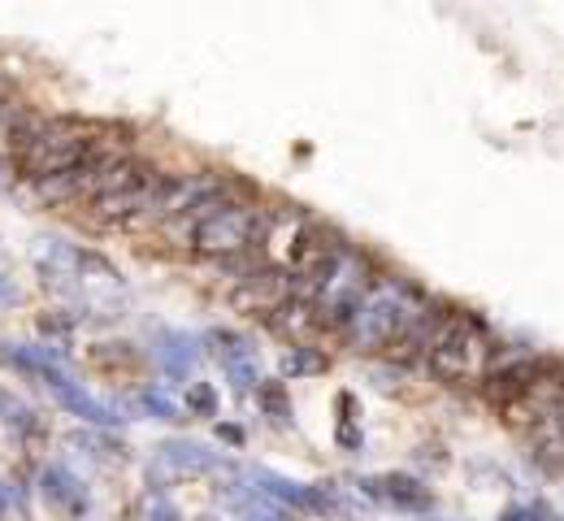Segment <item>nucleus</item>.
Returning a JSON list of instances; mask_svg holds the SVG:
<instances>
[{
	"label": "nucleus",
	"instance_id": "412c9836",
	"mask_svg": "<svg viewBox=\"0 0 564 521\" xmlns=\"http://www.w3.org/2000/svg\"><path fill=\"white\" fill-rule=\"evenodd\" d=\"M252 521H286V518H279V513H265V518H252Z\"/></svg>",
	"mask_w": 564,
	"mask_h": 521
},
{
	"label": "nucleus",
	"instance_id": "4be33fe9",
	"mask_svg": "<svg viewBox=\"0 0 564 521\" xmlns=\"http://www.w3.org/2000/svg\"><path fill=\"white\" fill-rule=\"evenodd\" d=\"M556 422H561V444H564V404H561V413H556Z\"/></svg>",
	"mask_w": 564,
	"mask_h": 521
},
{
	"label": "nucleus",
	"instance_id": "423d86ee",
	"mask_svg": "<svg viewBox=\"0 0 564 521\" xmlns=\"http://www.w3.org/2000/svg\"><path fill=\"white\" fill-rule=\"evenodd\" d=\"M261 222H265V209L257 200H243V196H226L221 205H213L200 222L192 226V239L187 248L196 257H209V261H235V257H248L261 239Z\"/></svg>",
	"mask_w": 564,
	"mask_h": 521
},
{
	"label": "nucleus",
	"instance_id": "f03ea898",
	"mask_svg": "<svg viewBox=\"0 0 564 521\" xmlns=\"http://www.w3.org/2000/svg\"><path fill=\"white\" fill-rule=\"evenodd\" d=\"M430 300L400 279H378L365 300L356 304V313L344 326V339L352 352H387L391 344H400L409 335V326L425 313Z\"/></svg>",
	"mask_w": 564,
	"mask_h": 521
},
{
	"label": "nucleus",
	"instance_id": "9d476101",
	"mask_svg": "<svg viewBox=\"0 0 564 521\" xmlns=\"http://www.w3.org/2000/svg\"><path fill=\"white\" fill-rule=\"evenodd\" d=\"M213 344H217V357H221V366H226L230 382H235L239 391H252V387H261L257 352L248 348V339H239V335H230V330H217V335H213Z\"/></svg>",
	"mask_w": 564,
	"mask_h": 521
},
{
	"label": "nucleus",
	"instance_id": "9b49d317",
	"mask_svg": "<svg viewBox=\"0 0 564 521\" xmlns=\"http://www.w3.org/2000/svg\"><path fill=\"white\" fill-rule=\"evenodd\" d=\"M40 487H44V500L53 509H62V513H83L87 509V491H83V482L74 478L66 465H48Z\"/></svg>",
	"mask_w": 564,
	"mask_h": 521
},
{
	"label": "nucleus",
	"instance_id": "39448f33",
	"mask_svg": "<svg viewBox=\"0 0 564 521\" xmlns=\"http://www.w3.org/2000/svg\"><path fill=\"white\" fill-rule=\"evenodd\" d=\"M373 283H378L373 261H369L365 252L348 248V243H339L335 257L326 261V270L317 274V283L308 287V296L304 300H313L317 322H322L326 330H344L348 317L356 313V304L365 300V292H369Z\"/></svg>",
	"mask_w": 564,
	"mask_h": 521
},
{
	"label": "nucleus",
	"instance_id": "ddd939ff",
	"mask_svg": "<svg viewBox=\"0 0 564 521\" xmlns=\"http://www.w3.org/2000/svg\"><path fill=\"white\" fill-rule=\"evenodd\" d=\"M161 469L170 474H209L217 469V456L200 444H165L161 447Z\"/></svg>",
	"mask_w": 564,
	"mask_h": 521
},
{
	"label": "nucleus",
	"instance_id": "0eeeda50",
	"mask_svg": "<svg viewBox=\"0 0 564 521\" xmlns=\"http://www.w3.org/2000/svg\"><path fill=\"white\" fill-rule=\"evenodd\" d=\"M156 170L140 161V156H118L109 161V170L100 174L96 192H91V222L100 226H135L148 200H152V187H156Z\"/></svg>",
	"mask_w": 564,
	"mask_h": 521
},
{
	"label": "nucleus",
	"instance_id": "f3484780",
	"mask_svg": "<svg viewBox=\"0 0 564 521\" xmlns=\"http://www.w3.org/2000/svg\"><path fill=\"white\" fill-rule=\"evenodd\" d=\"M135 521H178V509H174L165 496H148L140 504V518Z\"/></svg>",
	"mask_w": 564,
	"mask_h": 521
},
{
	"label": "nucleus",
	"instance_id": "f257e3e1",
	"mask_svg": "<svg viewBox=\"0 0 564 521\" xmlns=\"http://www.w3.org/2000/svg\"><path fill=\"white\" fill-rule=\"evenodd\" d=\"M339 239L308 218L304 209H265L261 239H257V265L279 270L282 279H291L295 296H308V287L317 283V274L326 270V261L335 257Z\"/></svg>",
	"mask_w": 564,
	"mask_h": 521
},
{
	"label": "nucleus",
	"instance_id": "4468645a",
	"mask_svg": "<svg viewBox=\"0 0 564 521\" xmlns=\"http://www.w3.org/2000/svg\"><path fill=\"white\" fill-rule=\"evenodd\" d=\"M161 366L174 373V378H183V373L196 366V344L187 335H165L161 339Z\"/></svg>",
	"mask_w": 564,
	"mask_h": 521
},
{
	"label": "nucleus",
	"instance_id": "dca6fc26",
	"mask_svg": "<svg viewBox=\"0 0 564 521\" xmlns=\"http://www.w3.org/2000/svg\"><path fill=\"white\" fill-rule=\"evenodd\" d=\"M140 404L152 413V417H161V422H174V417H178V404H174L161 387H148V391L140 395Z\"/></svg>",
	"mask_w": 564,
	"mask_h": 521
},
{
	"label": "nucleus",
	"instance_id": "f8f14e48",
	"mask_svg": "<svg viewBox=\"0 0 564 521\" xmlns=\"http://www.w3.org/2000/svg\"><path fill=\"white\" fill-rule=\"evenodd\" d=\"M378 500H387V504H395V509H425L430 504V491H425L417 478H409V474H387V478H373V482H365Z\"/></svg>",
	"mask_w": 564,
	"mask_h": 521
},
{
	"label": "nucleus",
	"instance_id": "a211bd4d",
	"mask_svg": "<svg viewBox=\"0 0 564 521\" xmlns=\"http://www.w3.org/2000/svg\"><path fill=\"white\" fill-rule=\"evenodd\" d=\"M187 409H196V413L213 417V409H217V391H213L209 382H192V387H187Z\"/></svg>",
	"mask_w": 564,
	"mask_h": 521
},
{
	"label": "nucleus",
	"instance_id": "7ed1b4c3",
	"mask_svg": "<svg viewBox=\"0 0 564 521\" xmlns=\"http://www.w3.org/2000/svg\"><path fill=\"white\" fill-rule=\"evenodd\" d=\"M13 140V161L18 170L40 183V178H53V174H66L78 161H87L91 152L105 144V135L87 122H74V118H48V122H26L18 131H9Z\"/></svg>",
	"mask_w": 564,
	"mask_h": 521
},
{
	"label": "nucleus",
	"instance_id": "6ab92c4d",
	"mask_svg": "<svg viewBox=\"0 0 564 521\" xmlns=\"http://www.w3.org/2000/svg\"><path fill=\"white\" fill-rule=\"evenodd\" d=\"M499 521H552V513L543 504H517V509H508Z\"/></svg>",
	"mask_w": 564,
	"mask_h": 521
},
{
	"label": "nucleus",
	"instance_id": "1a4fd4ad",
	"mask_svg": "<svg viewBox=\"0 0 564 521\" xmlns=\"http://www.w3.org/2000/svg\"><path fill=\"white\" fill-rule=\"evenodd\" d=\"M44 382L53 387V395L62 400V409H66V413H74V417H83V422H91V426H118V422H122V417H118L109 404H100L91 391H83L74 378H66V370H53Z\"/></svg>",
	"mask_w": 564,
	"mask_h": 521
},
{
	"label": "nucleus",
	"instance_id": "20e7f679",
	"mask_svg": "<svg viewBox=\"0 0 564 521\" xmlns=\"http://www.w3.org/2000/svg\"><path fill=\"white\" fill-rule=\"evenodd\" d=\"M495 344L487 326L469 313H438L430 344H425L422 361L434 378L452 382V387H478L491 370Z\"/></svg>",
	"mask_w": 564,
	"mask_h": 521
},
{
	"label": "nucleus",
	"instance_id": "6e6552de",
	"mask_svg": "<svg viewBox=\"0 0 564 521\" xmlns=\"http://www.w3.org/2000/svg\"><path fill=\"white\" fill-rule=\"evenodd\" d=\"M291 296V279H282L279 270H265V265H252L235 287H230V304L248 317H261L270 322V313L279 308L282 300Z\"/></svg>",
	"mask_w": 564,
	"mask_h": 521
},
{
	"label": "nucleus",
	"instance_id": "5701e85b",
	"mask_svg": "<svg viewBox=\"0 0 564 521\" xmlns=\"http://www.w3.org/2000/svg\"><path fill=\"white\" fill-rule=\"evenodd\" d=\"M4 509H9V500H4V491H0V518H4Z\"/></svg>",
	"mask_w": 564,
	"mask_h": 521
},
{
	"label": "nucleus",
	"instance_id": "2eb2a0df",
	"mask_svg": "<svg viewBox=\"0 0 564 521\" xmlns=\"http://www.w3.org/2000/svg\"><path fill=\"white\" fill-rule=\"evenodd\" d=\"M322 370H326V357H322L317 348L295 344V348L282 357V373H286V378H308V373H322Z\"/></svg>",
	"mask_w": 564,
	"mask_h": 521
},
{
	"label": "nucleus",
	"instance_id": "aec40b11",
	"mask_svg": "<svg viewBox=\"0 0 564 521\" xmlns=\"http://www.w3.org/2000/svg\"><path fill=\"white\" fill-rule=\"evenodd\" d=\"M13 300H18V292H13V283H9L4 274H0V304H13Z\"/></svg>",
	"mask_w": 564,
	"mask_h": 521
}]
</instances>
